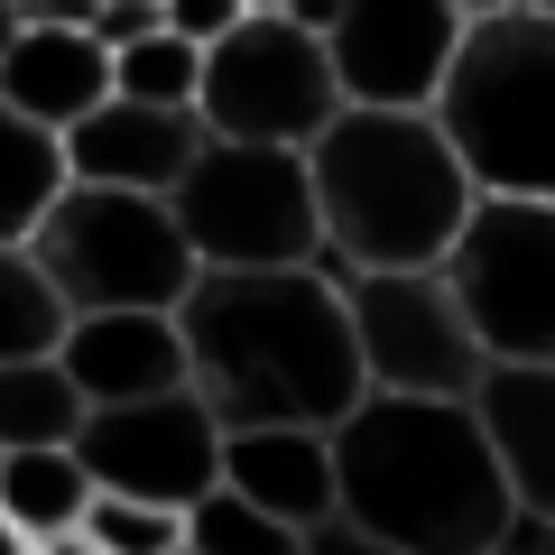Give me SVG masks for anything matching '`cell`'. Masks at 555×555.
Segmentation results:
<instances>
[{
    "instance_id": "30",
    "label": "cell",
    "mask_w": 555,
    "mask_h": 555,
    "mask_svg": "<svg viewBox=\"0 0 555 555\" xmlns=\"http://www.w3.org/2000/svg\"><path fill=\"white\" fill-rule=\"evenodd\" d=\"M38 555H102V546H93V537H83V528H75V537H47V546H38Z\"/></svg>"
},
{
    "instance_id": "35",
    "label": "cell",
    "mask_w": 555,
    "mask_h": 555,
    "mask_svg": "<svg viewBox=\"0 0 555 555\" xmlns=\"http://www.w3.org/2000/svg\"><path fill=\"white\" fill-rule=\"evenodd\" d=\"M528 10H546V20H555V0H528Z\"/></svg>"
},
{
    "instance_id": "36",
    "label": "cell",
    "mask_w": 555,
    "mask_h": 555,
    "mask_svg": "<svg viewBox=\"0 0 555 555\" xmlns=\"http://www.w3.org/2000/svg\"><path fill=\"white\" fill-rule=\"evenodd\" d=\"M250 10H278V0H250Z\"/></svg>"
},
{
    "instance_id": "22",
    "label": "cell",
    "mask_w": 555,
    "mask_h": 555,
    "mask_svg": "<svg viewBox=\"0 0 555 555\" xmlns=\"http://www.w3.org/2000/svg\"><path fill=\"white\" fill-rule=\"evenodd\" d=\"M195 75H204V47L177 38V28H149V38L112 47V93H130V102H185L195 112Z\"/></svg>"
},
{
    "instance_id": "7",
    "label": "cell",
    "mask_w": 555,
    "mask_h": 555,
    "mask_svg": "<svg viewBox=\"0 0 555 555\" xmlns=\"http://www.w3.org/2000/svg\"><path fill=\"white\" fill-rule=\"evenodd\" d=\"M444 287L473 324L481 361H555V204L546 195H473L444 241Z\"/></svg>"
},
{
    "instance_id": "34",
    "label": "cell",
    "mask_w": 555,
    "mask_h": 555,
    "mask_svg": "<svg viewBox=\"0 0 555 555\" xmlns=\"http://www.w3.org/2000/svg\"><path fill=\"white\" fill-rule=\"evenodd\" d=\"M463 10H500V0H463Z\"/></svg>"
},
{
    "instance_id": "29",
    "label": "cell",
    "mask_w": 555,
    "mask_h": 555,
    "mask_svg": "<svg viewBox=\"0 0 555 555\" xmlns=\"http://www.w3.org/2000/svg\"><path fill=\"white\" fill-rule=\"evenodd\" d=\"M278 10H287V20H297V28H315V38H324V28L343 20V0H278Z\"/></svg>"
},
{
    "instance_id": "33",
    "label": "cell",
    "mask_w": 555,
    "mask_h": 555,
    "mask_svg": "<svg viewBox=\"0 0 555 555\" xmlns=\"http://www.w3.org/2000/svg\"><path fill=\"white\" fill-rule=\"evenodd\" d=\"M537 546H546V555H555V528H537Z\"/></svg>"
},
{
    "instance_id": "20",
    "label": "cell",
    "mask_w": 555,
    "mask_h": 555,
    "mask_svg": "<svg viewBox=\"0 0 555 555\" xmlns=\"http://www.w3.org/2000/svg\"><path fill=\"white\" fill-rule=\"evenodd\" d=\"M185 555H306V528L250 509L232 481H214L204 500H185Z\"/></svg>"
},
{
    "instance_id": "21",
    "label": "cell",
    "mask_w": 555,
    "mask_h": 555,
    "mask_svg": "<svg viewBox=\"0 0 555 555\" xmlns=\"http://www.w3.org/2000/svg\"><path fill=\"white\" fill-rule=\"evenodd\" d=\"M56 334H65V297L47 287V269L28 259V241H0V361L56 352Z\"/></svg>"
},
{
    "instance_id": "6",
    "label": "cell",
    "mask_w": 555,
    "mask_h": 555,
    "mask_svg": "<svg viewBox=\"0 0 555 555\" xmlns=\"http://www.w3.org/2000/svg\"><path fill=\"white\" fill-rule=\"evenodd\" d=\"M195 269H287L315 259V185H306V149H269V139H214L185 158L167 185Z\"/></svg>"
},
{
    "instance_id": "11",
    "label": "cell",
    "mask_w": 555,
    "mask_h": 555,
    "mask_svg": "<svg viewBox=\"0 0 555 555\" xmlns=\"http://www.w3.org/2000/svg\"><path fill=\"white\" fill-rule=\"evenodd\" d=\"M463 0H343V20L324 28V56H334L343 102H371V112H426L454 65L463 38Z\"/></svg>"
},
{
    "instance_id": "16",
    "label": "cell",
    "mask_w": 555,
    "mask_h": 555,
    "mask_svg": "<svg viewBox=\"0 0 555 555\" xmlns=\"http://www.w3.org/2000/svg\"><path fill=\"white\" fill-rule=\"evenodd\" d=\"M102 93H112V47L93 28H20L0 47V102L47 130H75Z\"/></svg>"
},
{
    "instance_id": "25",
    "label": "cell",
    "mask_w": 555,
    "mask_h": 555,
    "mask_svg": "<svg viewBox=\"0 0 555 555\" xmlns=\"http://www.w3.org/2000/svg\"><path fill=\"white\" fill-rule=\"evenodd\" d=\"M83 28H93L102 47H130V38H149V28H167V20H158V0H93Z\"/></svg>"
},
{
    "instance_id": "24",
    "label": "cell",
    "mask_w": 555,
    "mask_h": 555,
    "mask_svg": "<svg viewBox=\"0 0 555 555\" xmlns=\"http://www.w3.org/2000/svg\"><path fill=\"white\" fill-rule=\"evenodd\" d=\"M241 10H250V0H158V20L177 28V38H195V47H204V38H222Z\"/></svg>"
},
{
    "instance_id": "14",
    "label": "cell",
    "mask_w": 555,
    "mask_h": 555,
    "mask_svg": "<svg viewBox=\"0 0 555 555\" xmlns=\"http://www.w3.org/2000/svg\"><path fill=\"white\" fill-rule=\"evenodd\" d=\"M473 416H481V444H491L518 518L555 528V361H481Z\"/></svg>"
},
{
    "instance_id": "9",
    "label": "cell",
    "mask_w": 555,
    "mask_h": 555,
    "mask_svg": "<svg viewBox=\"0 0 555 555\" xmlns=\"http://www.w3.org/2000/svg\"><path fill=\"white\" fill-rule=\"evenodd\" d=\"M343 315H352V352L371 389L473 398L481 343L463 324L444 269H343Z\"/></svg>"
},
{
    "instance_id": "12",
    "label": "cell",
    "mask_w": 555,
    "mask_h": 555,
    "mask_svg": "<svg viewBox=\"0 0 555 555\" xmlns=\"http://www.w3.org/2000/svg\"><path fill=\"white\" fill-rule=\"evenodd\" d=\"M56 361H65V379L83 389V408L185 389V334H177V306H102V315H65Z\"/></svg>"
},
{
    "instance_id": "1",
    "label": "cell",
    "mask_w": 555,
    "mask_h": 555,
    "mask_svg": "<svg viewBox=\"0 0 555 555\" xmlns=\"http://www.w3.org/2000/svg\"><path fill=\"white\" fill-rule=\"evenodd\" d=\"M185 389L214 408V426H334L371 379L352 352L343 278L315 259L287 269H195L177 297Z\"/></svg>"
},
{
    "instance_id": "18",
    "label": "cell",
    "mask_w": 555,
    "mask_h": 555,
    "mask_svg": "<svg viewBox=\"0 0 555 555\" xmlns=\"http://www.w3.org/2000/svg\"><path fill=\"white\" fill-rule=\"evenodd\" d=\"M56 195H65V130L0 102V241H28Z\"/></svg>"
},
{
    "instance_id": "32",
    "label": "cell",
    "mask_w": 555,
    "mask_h": 555,
    "mask_svg": "<svg viewBox=\"0 0 555 555\" xmlns=\"http://www.w3.org/2000/svg\"><path fill=\"white\" fill-rule=\"evenodd\" d=\"M20 28H28V20H20V10H10V0H0V47H10V38H20Z\"/></svg>"
},
{
    "instance_id": "8",
    "label": "cell",
    "mask_w": 555,
    "mask_h": 555,
    "mask_svg": "<svg viewBox=\"0 0 555 555\" xmlns=\"http://www.w3.org/2000/svg\"><path fill=\"white\" fill-rule=\"evenodd\" d=\"M334 112H343L334 56H324V38H315V28H297L287 10H241L222 38H204L195 120H204L214 139L306 149Z\"/></svg>"
},
{
    "instance_id": "5",
    "label": "cell",
    "mask_w": 555,
    "mask_h": 555,
    "mask_svg": "<svg viewBox=\"0 0 555 555\" xmlns=\"http://www.w3.org/2000/svg\"><path fill=\"white\" fill-rule=\"evenodd\" d=\"M28 259L47 269V287L65 297V315H102V306H177L195 287V250H185L167 195L139 185H83L65 177V195L38 214Z\"/></svg>"
},
{
    "instance_id": "31",
    "label": "cell",
    "mask_w": 555,
    "mask_h": 555,
    "mask_svg": "<svg viewBox=\"0 0 555 555\" xmlns=\"http://www.w3.org/2000/svg\"><path fill=\"white\" fill-rule=\"evenodd\" d=\"M0 555H38V546H28V537L10 528V518H0Z\"/></svg>"
},
{
    "instance_id": "23",
    "label": "cell",
    "mask_w": 555,
    "mask_h": 555,
    "mask_svg": "<svg viewBox=\"0 0 555 555\" xmlns=\"http://www.w3.org/2000/svg\"><path fill=\"white\" fill-rule=\"evenodd\" d=\"M83 537H93L102 555H185V509L93 491V509H83Z\"/></svg>"
},
{
    "instance_id": "26",
    "label": "cell",
    "mask_w": 555,
    "mask_h": 555,
    "mask_svg": "<svg viewBox=\"0 0 555 555\" xmlns=\"http://www.w3.org/2000/svg\"><path fill=\"white\" fill-rule=\"evenodd\" d=\"M306 555H408V546H389V537L352 528V518H315V528H306Z\"/></svg>"
},
{
    "instance_id": "3",
    "label": "cell",
    "mask_w": 555,
    "mask_h": 555,
    "mask_svg": "<svg viewBox=\"0 0 555 555\" xmlns=\"http://www.w3.org/2000/svg\"><path fill=\"white\" fill-rule=\"evenodd\" d=\"M315 185V269H436L444 241L473 214V177L444 149L436 112H371L343 102L306 139Z\"/></svg>"
},
{
    "instance_id": "19",
    "label": "cell",
    "mask_w": 555,
    "mask_h": 555,
    "mask_svg": "<svg viewBox=\"0 0 555 555\" xmlns=\"http://www.w3.org/2000/svg\"><path fill=\"white\" fill-rule=\"evenodd\" d=\"M75 426H83V389L65 379L56 352L0 361V454H20V444H75Z\"/></svg>"
},
{
    "instance_id": "13",
    "label": "cell",
    "mask_w": 555,
    "mask_h": 555,
    "mask_svg": "<svg viewBox=\"0 0 555 555\" xmlns=\"http://www.w3.org/2000/svg\"><path fill=\"white\" fill-rule=\"evenodd\" d=\"M204 149V120L185 102H130L102 93L93 112L65 130V177L83 185H139V195H167L185 177V158Z\"/></svg>"
},
{
    "instance_id": "4",
    "label": "cell",
    "mask_w": 555,
    "mask_h": 555,
    "mask_svg": "<svg viewBox=\"0 0 555 555\" xmlns=\"http://www.w3.org/2000/svg\"><path fill=\"white\" fill-rule=\"evenodd\" d=\"M426 112H436L444 149L463 158L473 195L555 204V20L546 10H528V0L473 10Z\"/></svg>"
},
{
    "instance_id": "17",
    "label": "cell",
    "mask_w": 555,
    "mask_h": 555,
    "mask_svg": "<svg viewBox=\"0 0 555 555\" xmlns=\"http://www.w3.org/2000/svg\"><path fill=\"white\" fill-rule=\"evenodd\" d=\"M83 509H93V473L75 463V444H20V454H0V518L28 546L75 537Z\"/></svg>"
},
{
    "instance_id": "27",
    "label": "cell",
    "mask_w": 555,
    "mask_h": 555,
    "mask_svg": "<svg viewBox=\"0 0 555 555\" xmlns=\"http://www.w3.org/2000/svg\"><path fill=\"white\" fill-rule=\"evenodd\" d=\"M10 10H20L28 28H83L93 20V0H10Z\"/></svg>"
},
{
    "instance_id": "28",
    "label": "cell",
    "mask_w": 555,
    "mask_h": 555,
    "mask_svg": "<svg viewBox=\"0 0 555 555\" xmlns=\"http://www.w3.org/2000/svg\"><path fill=\"white\" fill-rule=\"evenodd\" d=\"M481 555H546V546H537V518H509V528H500Z\"/></svg>"
},
{
    "instance_id": "15",
    "label": "cell",
    "mask_w": 555,
    "mask_h": 555,
    "mask_svg": "<svg viewBox=\"0 0 555 555\" xmlns=\"http://www.w3.org/2000/svg\"><path fill=\"white\" fill-rule=\"evenodd\" d=\"M222 481L250 509L315 528V518H334V436L324 426H232L222 436Z\"/></svg>"
},
{
    "instance_id": "2",
    "label": "cell",
    "mask_w": 555,
    "mask_h": 555,
    "mask_svg": "<svg viewBox=\"0 0 555 555\" xmlns=\"http://www.w3.org/2000/svg\"><path fill=\"white\" fill-rule=\"evenodd\" d=\"M324 436H334V518L408 555H481L518 518L473 398L361 389Z\"/></svg>"
},
{
    "instance_id": "10",
    "label": "cell",
    "mask_w": 555,
    "mask_h": 555,
    "mask_svg": "<svg viewBox=\"0 0 555 555\" xmlns=\"http://www.w3.org/2000/svg\"><path fill=\"white\" fill-rule=\"evenodd\" d=\"M75 463L93 473V491L185 509V500H204L222 481V426H214V408H204L195 389L112 398V408H83Z\"/></svg>"
}]
</instances>
